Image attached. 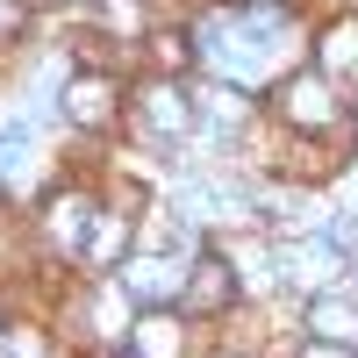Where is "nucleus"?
Returning a JSON list of instances; mask_svg holds the SVG:
<instances>
[{"instance_id":"obj_3","label":"nucleus","mask_w":358,"mask_h":358,"mask_svg":"<svg viewBox=\"0 0 358 358\" xmlns=\"http://www.w3.org/2000/svg\"><path fill=\"white\" fill-rule=\"evenodd\" d=\"M236 294H244V280L229 273L222 251H201V258L187 265V301H194V308H229Z\"/></svg>"},{"instance_id":"obj_10","label":"nucleus","mask_w":358,"mask_h":358,"mask_svg":"<svg viewBox=\"0 0 358 358\" xmlns=\"http://www.w3.org/2000/svg\"><path fill=\"white\" fill-rule=\"evenodd\" d=\"M151 43H158V50H151L158 72H187L194 57H201V50H187V36H172V29H165V36H151Z\"/></svg>"},{"instance_id":"obj_12","label":"nucleus","mask_w":358,"mask_h":358,"mask_svg":"<svg viewBox=\"0 0 358 358\" xmlns=\"http://www.w3.org/2000/svg\"><path fill=\"white\" fill-rule=\"evenodd\" d=\"M115 358H143V351H136V344H129V351H115Z\"/></svg>"},{"instance_id":"obj_6","label":"nucleus","mask_w":358,"mask_h":358,"mask_svg":"<svg viewBox=\"0 0 358 358\" xmlns=\"http://www.w3.org/2000/svg\"><path fill=\"white\" fill-rule=\"evenodd\" d=\"M308 330L337 337V344H358V308L344 301V294H315V301H308Z\"/></svg>"},{"instance_id":"obj_5","label":"nucleus","mask_w":358,"mask_h":358,"mask_svg":"<svg viewBox=\"0 0 358 358\" xmlns=\"http://www.w3.org/2000/svg\"><path fill=\"white\" fill-rule=\"evenodd\" d=\"M122 294H136V301H172V294H187V280H172L158 258H129L122 265Z\"/></svg>"},{"instance_id":"obj_7","label":"nucleus","mask_w":358,"mask_h":358,"mask_svg":"<svg viewBox=\"0 0 358 358\" xmlns=\"http://www.w3.org/2000/svg\"><path fill=\"white\" fill-rule=\"evenodd\" d=\"M287 265H294V280H301V287H322V280L337 273V236H330V244H294Z\"/></svg>"},{"instance_id":"obj_8","label":"nucleus","mask_w":358,"mask_h":358,"mask_svg":"<svg viewBox=\"0 0 358 358\" xmlns=\"http://www.w3.org/2000/svg\"><path fill=\"white\" fill-rule=\"evenodd\" d=\"M136 351H143V358H172V351H179V322H172V315H143V322H136Z\"/></svg>"},{"instance_id":"obj_2","label":"nucleus","mask_w":358,"mask_h":358,"mask_svg":"<svg viewBox=\"0 0 358 358\" xmlns=\"http://www.w3.org/2000/svg\"><path fill=\"white\" fill-rule=\"evenodd\" d=\"M136 115H143V129H151V136H165V143H179V136H187V129L201 122V108H194L187 94H179L172 79H151V86H143Z\"/></svg>"},{"instance_id":"obj_1","label":"nucleus","mask_w":358,"mask_h":358,"mask_svg":"<svg viewBox=\"0 0 358 358\" xmlns=\"http://www.w3.org/2000/svg\"><path fill=\"white\" fill-rule=\"evenodd\" d=\"M273 108L287 115L294 129H337V101H330V79H315V72H294L280 94H273Z\"/></svg>"},{"instance_id":"obj_11","label":"nucleus","mask_w":358,"mask_h":358,"mask_svg":"<svg viewBox=\"0 0 358 358\" xmlns=\"http://www.w3.org/2000/svg\"><path fill=\"white\" fill-rule=\"evenodd\" d=\"M301 358H351V344H337V337H322V344H308Z\"/></svg>"},{"instance_id":"obj_13","label":"nucleus","mask_w":358,"mask_h":358,"mask_svg":"<svg viewBox=\"0 0 358 358\" xmlns=\"http://www.w3.org/2000/svg\"><path fill=\"white\" fill-rule=\"evenodd\" d=\"M351 129H358V108H351Z\"/></svg>"},{"instance_id":"obj_4","label":"nucleus","mask_w":358,"mask_h":358,"mask_svg":"<svg viewBox=\"0 0 358 358\" xmlns=\"http://www.w3.org/2000/svg\"><path fill=\"white\" fill-rule=\"evenodd\" d=\"M65 115H72L79 129H101L108 115H115V79H108V72H79V79L65 86Z\"/></svg>"},{"instance_id":"obj_9","label":"nucleus","mask_w":358,"mask_h":358,"mask_svg":"<svg viewBox=\"0 0 358 358\" xmlns=\"http://www.w3.org/2000/svg\"><path fill=\"white\" fill-rule=\"evenodd\" d=\"M322 65L330 72H358V22H337L330 36H322Z\"/></svg>"}]
</instances>
